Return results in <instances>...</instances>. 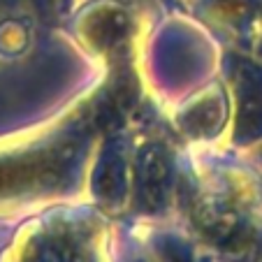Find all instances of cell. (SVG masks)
Here are the masks:
<instances>
[{"label": "cell", "mask_w": 262, "mask_h": 262, "mask_svg": "<svg viewBox=\"0 0 262 262\" xmlns=\"http://www.w3.org/2000/svg\"><path fill=\"white\" fill-rule=\"evenodd\" d=\"M239 142L251 144L262 137V84L253 74H239L237 81V123Z\"/></svg>", "instance_id": "obj_2"}, {"label": "cell", "mask_w": 262, "mask_h": 262, "mask_svg": "<svg viewBox=\"0 0 262 262\" xmlns=\"http://www.w3.org/2000/svg\"><path fill=\"white\" fill-rule=\"evenodd\" d=\"M169 183H172V163L165 148L158 144H148L139 148L135 160V188L142 209H160L167 200Z\"/></svg>", "instance_id": "obj_1"}, {"label": "cell", "mask_w": 262, "mask_h": 262, "mask_svg": "<svg viewBox=\"0 0 262 262\" xmlns=\"http://www.w3.org/2000/svg\"><path fill=\"white\" fill-rule=\"evenodd\" d=\"M239 216L242 213L223 198H204L202 202H198V209H195L198 225L211 239L237 237L242 232V218Z\"/></svg>", "instance_id": "obj_3"}]
</instances>
